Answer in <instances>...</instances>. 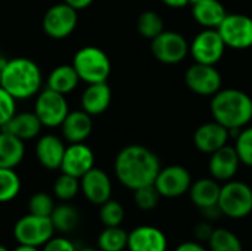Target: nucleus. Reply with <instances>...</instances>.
<instances>
[{
	"label": "nucleus",
	"instance_id": "79ce46f5",
	"mask_svg": "<svg viewBox=\"0 0 252 251\" xmlns=\"http://www.w3.org/2000/svg\"><path fill=\"white\" fill-rule=\"evenodd\" d=\"M164 4L170 6V7H185L186 4L190 3V0H162Z\"/></svg>",
	"mask_w": 252,
	"mask_h": 251
},
{
	"label": "nucleus",
	"instance_id": "de8ad7c7",
	"mask_svg": "<svg viewBox=\"0 0 252 251\" xmlns=\"http://www.w3.org/2000/svg\"><path fill=\"white\" fill-rule=\"evenodd\" d=\"M0 83H1V65H0Z\"/></svg>",
	"mask_w": 252,
	"mask_h": 251
},
{
	"label": "nucleus",
	"instance_id": "9d476101",
	"mask_svg": "<svg viewBox=\"0 0 252 251\" xmlns=\"http://www.w3.org/2000/svg\"><path fill=\"white\" fill-rule=\"evenodd\" d=\"M151 41V50L154 56L167 65H176L182 62L190 47L185 36L177 31H162Z\"/></svg>",
	"mask_w": 252,
	"mask_h": 251
},
{
	"label": "nucleus",
	"instance_id": "49530a36",
	"mask_svg": "<svg viewBox=\"0 0 252 251\" xmlns=\"http://www.w3.org/2000/svg\"><path fill=\"white\" fill-rule=\"evenodd\" d=\"M198 1H201V0H190V4H193V3H198Z\"/></svg>",
	"mask_w": 252,
	"mask_h": 251
},
{
	"label": "nucleus",
	"instance_id": "2f4dec72",
	"mask_svg": "<svg viewBox=\"0 0 252 251\" xmlns=\"http://www.w3.org/2000/svg\"><path fill=\"white\" fill-rule=\"evenodd\" d=\"M80 191V179L66 173H61L53 183V194L61 201H71Z\"/></svg>",
	"mask_w": 252,
	"mask_h": 251
},
{
	"label": "nucleus",
	"instance_id": "f8f14e48",
	"mask_svg": "<svg viewBox=\"0 0 252 251\" xmlns=\"http://www.w3.org/2000/svg\"><path fill=\"white\" fill-rule=\"evenodd\" d=\"M186 86L196 95L214 96L221 89V75L216 65L195 62L185 74Z\"/></svg>",
	"mask_w": 252,
	"mask_h": 251
},
{
	"label": "nucleus",
	"instance_id": "6ab92c4d",
	"mask_svg": "<svg viewBox=\"0 0 252 251\" xmlns=\"http://www.w3.org/2000/svg\"><path fill=\"white\" fill-rule=\"evenodd\" d=\"M65 143L56 135H43L35 143V157L38 163L47 170L61 169L62 158L65 154Z\"/></svg>",
	"mask_w": 252,
	"mask_h": 251
},
{
	"label": "nucleus",
	"instance_id": "7c9ffc66",
	"mask_svg": "<svg viewBox=\"0 0 252 251\" xmlns=\"http://www.w3.org/2000/svg\"><path fill=\"white\" fill-rule=\"evenodd\" d=\"M21 191V179L15 169L0 167V203H9L18 197Z\"/></svg>",
	"mask_w": 252,
	"mask_h": 251
},
{
	"label": "nucleus",
	"instance_id": "f257e3e1",
	"mask_svg": "<svg viewBox=\"0 0 252 251\" xmlns=\"http://www.w3.org/2000/svg\"><path fill=\"white\" fill-rule=\"evenodd\" d=\"M117 179L128 189L154 185L161 164L155 152L143 145H128L123 148L114 164Z\"/></svg>",
	"mask_w": 252,
	"mask_h": 251
},
{
	"label": "nucleus",
	"instance_id": "dca6fc26",
	"mask_svg": "<svg viewBox=\"0 0 252 251\" xmlns=\"http://www.w3.org/2000/svg\"><path fill=\"white\" fill-rule=\"evenodd\" d=\"M167 247L165 234L155 226L142 225L128 234V251H167Z\"/></svg>",
	"mask_w": 252,
	"mask_h": 251
},
{
	"label": "nucleus",
	"instance_id": "a211bd4d",
	"mask_svg": "<svg viewBox=\"0 0 252 251\" xmlns=\"http://www.w3.org/2000/svg\"><path fill=\"white\" fill-rule=\"evenodd\" d=\"M241 160L235 149V146L224 145L223 148L217 149L211 154L210 158V173L219 182H227L235 178L238 173Z\"/></svg>",
	"mask_w": 252,
	"mask_h": 251
},
{
	"label": "nucleus",
	"instance_id": "423d86ee",
	"mask_svg": "<svg viewBox=\"0 0 252 251\" xmlns=\"http://www.w3.org/2000/svg\"><path fill=\"white\" fill-rule=\"evenodd\" d=\"M68 112H69V107L65 95L55 92L49 87L40 90L35 95L34 114L38 117L43 127H49V129L61 127Z\"/></svg>",
	"mask_w": 252,
	"mask_h": 251
},
{
	"label": "nucleus",
	"instance_id": "473e14b6",
	"mask_svg": "<svg viewBox=\"0 0 252 251\" xmlns=\"http://www.w3.org/2000/svg\"><path fill=\"white\" fill-rule=\"evenodd\" d=\"M124 207L118 201L109 198L108 201L100 204L99 217L105 226H120L124 220Z\"/></svg>",
	"mask_w": 252,
	"mask_h": 251
},
{
	"label": "nucleus",
	"instance_id": "4468645a",
	"mask_svg": "<svg viewBox=\"0 0 252 251\" xmlns=\"http://www.w3.org/2000/svg\"><path fill=\"white\" fill-rule=\"evenodd\" d=\"M94 167V154L84 142L69 143L65 149L61 172L81 179L90 169Z\"/></svg>",
	"mask_w": 252,
	"mask_h": 251
},
{
	"label": "nucleus",
	"instance_id": "6e6552de",
	"mask_svg": "<svg viewBox=\"0 0 252 251\" xmlns=\"http://www.w3.org/2000/svg\"><path fill=\"white\" fill-rule=\"evenodd\" d=\"M78 24V10L65 1L50 6L43 16V31L55 40L69 37Z\"/></svg>",
	"mask_w": 252,
	"mask_h": 251
},
{
	"label": "nucleus",
	"instance_id": "ea45409f",
	"mask_svg": "<svg viewBox=\"0 0 252 251\" xmlns=\"http://www.w3.org/2000/svg\"><path fill=\"white\" fill-rule=\"evenodd\" d=\"M174 251H208L202 244H198V243H193V241H186V243H182L180 246L176 247Z\"/></svg>",
	"mask_w": 252,
	"mask_h": 251
},
{
	"label": "nucleus",
	"instance_id": "20e7f679",
	"mask_svg": "<svg viewBox=\"0 0 252 251\" xmlns=\"http://www.w3.org/2000/svg\"><path fill=\"white\" fill-rule=\"evenodd\" d=\"M72 67L80 80L87 84L106 81L111 74V61L108 55L96 46H84L78 49L72 58Z\"/></svg>",
	"mask_w": 252,
	"mask_h": 251
},
{
	"label": "nucleus",
	"instance_id": "cd10ccee",
	"mask_svg": "<svg viewBox=\"0 0 252 251\" xmlns=\"http://www.w3.org/2000/svg\"><path fill=\"white\" fill-rule=\"evenodd\" d=\"M128 234L120 226H105L97 237V247L100 251H123L127 249Z\"/></svg>",
	"mask_w": 252,
	"mask_h": 251
},
{
	"label": "nucleus",
	"instance_id": "f704fd0d",
	"mask_svg": "<svg viewBox=\"0 0 252 251\" xmlns=\"http://www.w3.org/2000/svg\"><path fill=\"white\" fill-rule=\"evenodd\" d=\"M55 207L56 206L53 203V198L46 192H35L28 200V213L35 216L50 217Z\"/></svg>",
	"mask_w": 252,
	"mask_h": 251
},
{
	"label": "nucleus",
	"instance_id": "ddd939ff",
	"mask_svg": "<svg viewBox=\"0 0 252 251\" xmlns=\"http://www.w3.org/2000/svg\"><path fill=\"white\" fill-rule=\"evenodd\" d=\"M155 188L164 198H177L186 194L192 186V176L183 166H168L159 170L155 182Z\"/></svg>",
	"mask_w": 252,
	"mask_h": 251
},
{
	"label": "nucleus",
	"instance_id": "1a4fd4ad",
	"mask_svg": "<svg viewBox=\"0 0 252 251\" xmlns=\"http://www.w3.org/2000/svg\"><path fill=\"white\" fill-rule=\"evenodd\" d=\"M217 30L226 46L232 49L242 50L252 46V18L248 15L227 13Z\"/></svg>",
	"mask_w": 252,
	"mask_h": 251
},
{
	"label": "nucleus",
	"instance_id": "aec40b11",
	"mask_svg": "<svg viewBox=\"0 0 252 251\" xmlns=\"http://www.w3.org/2000/svg\"><path fill=\"white\" fill-rule=\"evenodd\" d=\"M63 139L69 143H80L84 142L93 130V120L92 115L83 109L69 111L65 117L63 123L61 124Z\"/></svg>",
	"mask_w": 252,
	"mask_h": 251
},
{
	"label": "nucleus",
	"instance_id": "bb28decb",
	"mask_svg": "<svg viewBox=\"0 0 252 251\" xmlns=\"http://www.w3.org/2000/svg\"><path fill=\"white\" fill-rule=\"evenodd\" d=\"M50 220L53 223L55 231L66 234L77 228V225L80 222V215L74 206L63 203L53 209V212L50 215Z\"/></svg>",
	"mask_w": 252,
	"mask_h": 251
},
{
	"label": "nucleus",
	"instance_id": "72a5a7b5",
	"mask_svg": "<svg viewBox=\"0 0 252 251\" xmlns=\"http://www.w3.org/2000/svg\"><path fill=\"white\" fill-rule=\"evenodd\" d=\"M134 192V203L136 206L143 210V212H151L154 210L158 203H159V192L155 188V185H148V186H142L133 191Z\"/></svg>",
	"mask_w": 252,
	"mask_h": 251
},
{
	"label": "nucleus",
	"instance_id": "c756f323",
	"mask_svg": "<svg viewBox=\"0 0 252 251\" xmlns=\"http://www.w3.org/2000/svg\"><path fill=\"white\" fill-rule=\"evenodd\" d=\"M137 31L142 37L152 40L164 31V21L155 10H145L137 18Z\"/></svg>",
	"mask_w": 252,
	"mask_h": 251
},
{
	"label": "nucleus",
	"instance_id": "9b49d317",
	"mask_svg": "<svg viewBox=\"0 0 252 251\" xmlns=\"http://www.w3.org/2000/svg\"><path fill=\"white\" fill-rule=\"evenodd\" d=\"M226 43L217 28H204L190 43V53L195 62L216 65L224 55Z\"/></svg>",
	"mask_w": 252,
	"mask_h": 251
},
{
	"label": "nucleus",
	"instance_id": "393cba45",
	"mask_svg": "<svg viewBox=\"0 0 252 251\" xmlns=\"http://www.w3.org/2000/svg\"><path fill=\"white\" fill-rule=\"evenodd\" d=\"M25 155V143L16 136L1 130L0 132V167L15 169Z\"/></svg>",
	"mask_w": 252,
	"mask_h": 251
},
{
	"label": "nucleus",
	"instance_id": "c9c22d12",
	"mask_svg": "<svg viewBox=\"0 0 252 251\" xmlns=\"http://www.w3.org/2000/svg\"><path fill=\"white\" fill-rule=\"evenodd\" d=\"M235 149L242 164L252 167V127H244L236 136Z\"/></svg>",
	"mask_w": 252,
	"mask_h": 251
},
{
	"label": "nucleus",
	"instance_id": "4be33fe9",
	"mask_svg": "<svg viewBox=\"0 0 252 251\" xmlns=\"http://www.w3.org/2000/svg\"><path fill=\"white\" fill-rule=\"evenodd\" d=\"M43 124L40 123L38 117L32 112H16L3 127L1 130L16 136L21 141H31L40 135Z\"/></svg>",
	"mask_w": 252,
	"mask_h": 251
},
{
	"label": "nucleus",
	"instance_id": "b1692460",
	"mask_svg": "<svg viewBox=\"0 0 252 251\" xmlns=\"http://www.w3.org/2000/svg\"><path fill=\"white\" fill-rule=\"evenodd\" d=\"M195 21L204 28H219L227 12L220 0H201L192 4Z\"/></svg>",
	"mask_w": 252,
	"mask_h": 251
},
{
	"label": "nucleus",
	"instance_id": "e433bc0d",
	"mask_svg": "<svg viewBox=\"0 0 252 251\" xmlns=\"http://www.w3.org/2000/svg\"><path fill=\"white\" fill-rule=\"evenodd\" d=\"M16 114V99L0 86V129Z\"/></svg>",
	"mask_w": 252,
	"mask_h": 251
},
{
	"label": "nucleus",
	"instance_id": "2eb2a0df",
	"mask_svg": "<svg viewBox=\"0 0 252 251\" xmlns=\"http://www.w3.org/2000/svg\"><path fill=\"white\" fill-rule=\"evenodd\" d=\"M80 189L87 201L100 206L112 195V183L109 176L97 167L90 169L80 179Z\"/></svg>",
	"mask_w": 252,
	"mask_h": 251
},
{
	"label": "nucleus",
	"instance_id": "c03bdc74",
	"mask_svg": "<svg viewBox=\"0 0 252 251\" xmlns=\"http://www.w3.org/2000/svg\"><path fill=\"white\" fill-rule=\"evenodd\" d=\"M77 251H100V250H96V249H81V250H77Z\"/></svg>",
	"mask_w": 252,
	"mask_h": 251
},
{
	"label": "nucleus",
	"instance_id": "39448f33",
	"mask_svg": "<svg viewBox=\"0 0 252 251\" xmlns=\"http://www.w3.org/2000/svg\"><path fill=\"white\" fill-rule=\"evenodd\" d=\"M219 209L230 219H244L252 212V188L245 182L227 180L220 191Z\"/></svg>",
	"mask_w": 252,
	"mask_h": 251
},
{
	"label": "nucleus",
	"instance_id": "a18cd8bd",
	"mask_svg": "<svg viewBox=\"0 0 252 251\" xmlns=\"http://www.w3.org/2000/svg\"><path fill=\"white\" fill-rule=\"evenodd\" d=\"M0 251H9V250H7V249H6L4 246H1V244H0Z\"/></svg>",
	"mask_w": 252,
	"mask_h": 251
},
{
	"label": "nucleus",
	"instance_id": "c85d7f7f",
	"mask_svg": "<svg viewBox=\"0 0 252 251\" xmlns=\"http://www.w3.org/2000/svg\"><path fill=\"white\" fill-rule=\"evenodd\" d=\"M210 243V251H244L239 237L226 228H217L213 231Z\"/></svg>",
	"mask_w": 252,
	"mask_h": 251
},
{
	"label": "nucleus",
	"instance_id": "f3484780",
	"mask_svg": "<svg viewBox=\"0 0 252 251\" xmlns=\"http://www.w3.org/2000/svg\"><path fill=\"white\" fill-rule=\"evenodd\" d=\"M229 136H230L229 129H226L217 121H211L196 129L193 135V143L201 152L211 155L217 149L227 145Z\"/></svg>",
	"mask_w": 252,
	"mask_h": 251
},
{
	"label": "nucleus",
	"instance_id": "0eeeda50",
	"mask_svg": "<svg viewBox=\"0 0 252 251\" xmlns=\"http://www.w3.org/2000/svg\"><path fill=\"white\" fill-rule=\"evenodd\" d=\"M55 228L50 217L35 216L28 213L18 219L13 226V237L18 244L41 247L53 237Z\"/></svg>",
	"mask_w": 252,
	"mask_h": 251
},
{
	"label": "nucleus",
	"instance_id": "37998d69",
	"mask_svg": "<svg viewBox=\"0 0 252 251\" xmlns=\"http://www.w3.org/2000/svg\"><path fill=\"white\" fill-rule=\"evenodd\" d=\"M12 251H38V247H32V246H24V244H19L15 250Z\"/></svg>",
	"mask_w": 252,
	"mask_h": 251
},
{
	"label": "nucleus",
	"instance_id": "f03ea898",
	"mask_svg": "<svg viewBox=\"0 0 252 251\" xmlns=\"http://www.w3.org/2000/svg\"><path fill=\"white\" fill-rule=\"evenodd\" d=\"M0 65H1L0 86L4 90H7L16 101L30 99L40 92L43 75L35 61L19 56L12 59H3Z\"/></svg>",
	"mask_w": 252,
	"mask_h": 251
},
{
	"label": "nucleus",
	"instance_id": "a19ab883",
	"mask_svg": "<svg viewBox=\"0 0 252 251\" xmlns=\"http://www.w3.org/2000/svg\"><path fill=\"white\" fill-rule=\"evenodd\" d=\"M66 4H69V6H72L74 9H77V10H83V9H86V7H89L94 0H63Z\"/></svg>",
	"mask_w": 252,
	"mask_h": 251
},
{
	"label": "nucleus",
	"instance_id": "4c0bfd02",
	"mask_svg": "<svg viewBox=\"0 0 252 251\" xmlns=\"http://www.w3.org/2000/svg\"><path fill=\"white\" fill-rule=\"evenodd\" d=\"M41 251H77L75 246L65 237H52Z\"/></svg>",
	"mask_w": 252,
	"mask_h": 251
},
{
	"label": "nucleus",
	"instance_id": "58836bf2",
	"mask_svg": "<svg viewBox=\"0 0 252 251\" xmlns=\"http://www.w3.org/2000/svg\"><path fill=\"white\" fill-rule=\"evenodd\" d=\"M213 231H214V229L211 228L210 223L202 222V223L196 225V228H195V235H196V238H198L199 241H208V240L211 238Z\"/></svg>",
	"mask_w": 252,
	"mask_h": 251
},
{
	"label": "nucleus",
	"instance_id": "7ed1b4c3",
	"mask_svg": "<svg viewBox=\"0 0 252 251\" xmlns=\"http://www.w3.org/2000/svg\"><path fill=\"white\" fill-rule=\"evenodd\" d=\"M214 121L226 129L241 130L252 120V99L239 89L219 90L210 104Z\"/></svg>",
	"mask_w": 252,
	"mask_h": 251
},
{
	"label": "nucleus",
	"instance_id": "5701e85b",
	"mask_svg": "<svg viewBox=\"0 0 252 251\" xmlns=\"http://www.w3.org/2000/svg\"><path fill=\"white\" fill-rule=\"evenodd\" d=\"M220 191L221 186L219 185V180H216L214 178H202L192 183L189 194L192 203L198 209L204 210L208 207L219 206Z\"/></svg>",
	"mask_w": 252,
	"mask_h": 251
},
{
	"label": "nucleus",
	"instance_id": "412c9836",
	"mask_svg": "<svg viewBox=\"0 0 252 251\" xmlns=\"http://www.w3.org/2000/svg\"><path fill=\"white\" fill-rule=\"evenodd\" d=\"M111 99H112V90L106 81L87 84L80 99L81 109L90 114L92 117L100 115L109 108Z\"/></svg>",
	"mask_w": 252,
	"mask_h": 251
},
{
	"label": "nucleus",
	"instance_id": "a878e982",
	"mask_svg": "<svg viewBox=\"0 0 252 251\" xmlns=\"http://www.w3.org/2000/svg\"><path fill=\"white\" fill-rule=\"evenodd\" d=\"M80 81L81 80H80L75 68L72 67V64L71 65L63 64V65H58L56 68H53L49 72L47 87L55 92H59L62 95H68L77 89Z\"/></svg>",
	"mask_w": 252,
	"mask_h": 251
}]
</instances>
